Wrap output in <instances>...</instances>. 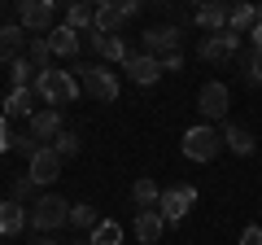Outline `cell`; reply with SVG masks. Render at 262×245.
<instances>
[{
	"label": "cell",
	"instance_id": "83f0119b",
	"mask_svg": "<svg viewBox=\"0 0 262 245\" xmlns=\"http://www.w3.org/2000/svg\"><path fill=\"white\" fill-rule=\"evenodd\" d=\"M88 241H92V245H122V228L114 223V219H101V223H96V232L88 236Z\"/></svg>",
	"mask_w": 262,
	"mask_h": 245
},
{
	"label": "cell",
	"instance_id": "836d02e7",
	"mask_svg": "<svg viewBox=\"0 0 262 245\" xmlns=\"http://www.w3.org/2000/svg\"><path fill=\"white\" fill-rule=\"evenodd\" d=\"M179 66H184V57H179V53L175 57H162V75H166V70H179Z\"/></svg>",
	"mask_w": 262,
	"mask_h": 245
},
{
	"label": "cell",
	"instance_id": "cb8c5ba5",
	"mask_svg": "<svg viewBox=\"0 0 262 245\" xmlns=\"http://www.w3.org/2000/svg\"><path fill=\"white\" fill-rule=\"evenodd\" d=\"M236 62H241V75L249 88H262V48H245V53H236Z\"/></svg>",
	"mask_w": 262,
	"mask_h": 245
},
{
	"label": "cell",
	"instance_id": "e0dca14e",
	"mask_svg": "<svg viewBox=\"0 0 262 245\" xmlns=\"http://www.w3.org/2000/svg\"><path fill=\"white\" fill-rule=\"evenodd\" d=\"M162 232H166V219L158 210H136V241L140 245H158Z\"/></svg>",
	"mask_w": 262,
	"mask_h": 245
},
{
	"label": "cell",
	"instance_id": "8fae6325",
	"mask_svg": "<svg viewBox=\"0 0 262 245\" xmlns=\"http://www.w3.org/2000/svg\"><path fill=\"white\" fill-rule=\"evenodd\" d=\"M196 53L206 57V62H227V57L241 53V35L236 31H219V35H201V48Z\"/></svg>",
	"mask_w": 262,
	"mask_h": 245
},
{
	"label": "cell",
	"instance_id": "30bf717a",
	"mask_svg": "<svg viewBox=\"0 0 262 245\" xmlns=\"http://www.w3.org/2000/svg\"><path fill=\"white\" fill-rule=\"evenodd\" d=\"M61 167H66V162H61V153H57L53 145H44V149H39L35 158H31V171H27V175L35 179L39 189H44V184H53V179H61Z\"/></svg>",
	"mask_w": 262,
	"mask_h": 245
},
{
	"label": "cell",
	"instance_id": "7c38bea8",
	"mask_svg": "<svg viewBox=\"0 0 262 245\" xmlns=\"http://www.w3.org/2000/svg\"><path fill=\"white\" fill-rule=\"evenodd\" d=\"M122 70H127L131 84H140V88H153L162 79V62H158V57H149V53H131Z\"/></svg>",
	"mask_w": 262,
	"mask_h": 245
},
{
	"label": "cell",
	"instance_id": "d590c367",
	"mask_svg": "<svg viewBox=\"0 0 262 245\" xmlns=\"http://www.w3.org/2000/svg\"><path fill=\"white\" fill-rule=\"evenodd\" d=\"M75 245H92V241H75Z\"/></svg>",
	"mask_w": 262,
	"mask_h": 245
},
{
	"label": "cell",
	"instance_id": "d4e9b609",
	"mask_svg": "<svg viewBox=\"0 0 262 245\" xmlns=\"http://www.w3.org/2000/svg\"><path fill=\"white\" fill-rule=\"evenodd\" d=\"M131 201H136L140 210H158V201H162V189L153 184L149 175H144V179H136V184H131Z\"/></svg>",
	"mask_w": 262,
	"mask_h": 245
},
{
	"label": "cell",
	"instance_id": "603a6c76",
	"mask_svg": "<svg viewBox=\"0 0 262 245\" xmlns=\"http://www.w3.org/2000/svg\"><path fill=\"white\" fill-rule=\"evenodd\" d=\"M22 57H27V62L39 70V75H44V70H53V66H48V62H53V48H48V35H31V39H27V53H22Z\"/></svg>",
	"mask_w": 262,
	"mask_h": 245
},
{
	"label": "cell",
	"instance_id": "ac0fdd59",
	"mask_svg": "<svg viewBox=\"0 0 262 245\" xmlns=\"http://www.w3.org/2000/svg\"><path fill=\"white\" fill-rule=\"evenodd\" d=\"M22 228H27V206H18V201H0V241L5 236H18Z\"/></svg>",
	"mask_w": 262,
	"mask_h": 245
},
{
	"label": "cell",
	"instance_id": "f546056e",
	"mask_svg": "<svg viewBox=\"0 0 262 245\" xmlns=\"http://www.w3.org/2000/svg\"><path fill=\"white\" fill-rule=\"evenodd\" d=\"M79 145H83V140H79V132H70V127H66V132L53 140V149L61 153V162H66V158H79Z\"/></svg>",
	"mask_w": 262,
	"mask_h": 245
},
{
	"label": "cell",
	"instance_id": "4dcf8cb0",
	"mask_svg": "<svg viewBox=\"0 0 262 245\" xmlns=\"http://www.w3.org/2000/svg\"><path fill=\"white\" fill-rule=\"evenodd\" d=\"M13 149H18V153H22V158H27V162H31V158H35V153H39V149H44V145H39V140H35V136H31V132H27V136H13Z\"/></svg>",
	"mask_w": 262,
	"mask_h": 245
},
{
	"label": "cell",
	"instance_id": "d6a6232c",
	"mask_svg": "<svg viewBox=\"0 0 262 245\" xmlns=\"http://www.w3.org/2000/svg\"><path fill=\"white\" fill-rule=\"evenodd\" d=\"M5 149H13V132H9V118L0 114V153Z\"/></svg>",
	"mask_w": 262,
	"mask_h": 245
},
{
	"label": "cell",
	"instance_id": "5bb4252c",
	"mask_svg": "<svg viewBox=\"0 0 262 245\" xmlns=\"http://www.w3.org/2000/svg\"><path fill=\"white\" fill-rule=\"evenodd\" d=\"M35 88H13L9 96H5V105H0V114H5V118H31V114H35Z\"/></svg>",
	"mask_w": 262,
	"mask_h": 245
},
{
	"label": "cell",
	"instance_id": "1f68e13d",
	"mask_svg": "<svg viewBox=\"0 0 262 245\" xmlns=\"http://www.w3.org/2000/svg\"><path fill=\"white\" fill-rule=\"evenodd\" d=\"M241 245H262V223H249L241 232Z\"/></svg>",
	"mask_w": 262,
	"mask_h": 245
},
{
	"label": "cell",
	"instance_id": "e575fe53",
	"mask_svg": "<svg viewBox=\"0 0 262 245\" xmlns=\"http://www.w3.org/2000/svg\"><path fill=\"white\" fill-rule=\"evenodd\" d=\"M35 245H53V241H44V236H39V241H35Z\"/></svg>",
	"mask_w": 262,
	"mask_h": 245
},
{
	"label": "cell",
	"instance_id": "7a4b0ae2",
	"mask_svg": "<svg viewBox=\"0 0 262 245\" xmlns=\"http://www.w3.org/2000/svg\"><path fill=\"white\" fill-rule=\"evenodd\" d=\"M31 88H35V96L44 105H53V110H61V105H70L79 96V79L70 75V70H44Z\"/></svg>",
	"mask_w": 262,
	"mask_h": 245
},
{
	"label": "cell",
	"instance_id": "5b68a950",
	"mask_svg": "<svg viewBox=\"0 0 262 245\" xmlns=\"http://www.w3.org/2000/svg\"><path fill=\"white\" fill-rule=\"evenodd\" d=\"M18 27L31 35H53L61 22H57V5L53 0H22L18 5Z\"/></svg>",
	"mask_w": 262,
	"mask_h": 245
},
{
	"label": "cell",
	"instance_id": "8992f818",
	"mask_svg": "<svg viewBox=\"0 0 262 245\" xmlns=\"http://www.w3.org/2000/svg\"><path fill=\"white\" fill-rule=\"evenodd\" d=\"M140 39H144V53L162 62V57H175V53H179V44H184V31H179L175 22H153V27L144 31Z\"/></svg>",
	"mask_w": 262,
	"mask_h": 245
},
{
	"label": "cell",
	"instance_id": "9a60e30c",
	"mask_svg": "<svg viewBox=\"0 0 262 245\" xmlns=\"http://www.w3.org/2000/svg\"><path fill=\"white\" fill-rule=\"evenodd\" d=\"M196 27L206 31V35H219V31H227V5H219V0H210V5H196Z\"/></svg>",
	"mask_w": 262,
	"mask_h": 245
},
{
	"label": "cell",
	"instance_id": "484cf974",
	"mask_svg": "<svg viewBox=\"0 0 262 245\" xmlns=\"http://www.w3.org/2000/svg\"><path fill=\"white\" fill-rule=\"evenodd\" d=\"M35 189H39V184H35V179H31V175H18V179H13V189H9V201H18V206H35Z\"/></svg>",
	"mask_w": 262,
	"mask_h": 245
},
{
	"label": "cell",
	"instance_id": "ba28073f",
	"mask_svg": "<svg viewBox=\"0 0 262 245\" xmlns=\"http://www.w3.org/2000/svg\"><path fill=\"white\" fill-rule=\"evenodd\" d=\"M196 201V189L192 184H175V189H162V201H158V215L166 219V228L170 223H184V215H188V206Z\"/></svg>",
	"mask_w": 262,
	"mask_h": 245
},
{
	"label": "cell",
	"instance_id": "8d00e7d4",
	"mask_svg": "<svg viewBox=\"0 0 262 245\" xmlns=\"http://www.w3.org/2000/svg\"><path fill=\"white\" fill-rule=\"evenodd\" d=\"M0 245H5V241H0Z\"/></svg>",
	"mask_w": 262,
	"mask_h": 245
},
{
	"label": "cell",
	"instance_id": "7402d4cb",
	"mask_svg": "<svg viewBox=\"0 0 262 245\" xmlns=\"http://www.w3.org/2000/svg\"><path fill=\"white\" fill-rule=\"evenodd\" d=\"M92 22H96V5H83V0H75V5L66 9V27L79 31V35H88V31H92Z\"/></svg>",
	"mask_w": 262,
	"mask_h": 245
},
{
	"label": "cell",
	"instance_id": "4316f807",
	"mask_svg": "<svg viewBox=\"0 0 262 245\" xmlns=\"http://www.w3.org/2000/svg\"><path fill=\"white\" fill-rule=\"evenodd\" d=\"M70 223L83 228V232H96L101 215H96V206H88V201H75V206H70Z\"/></svg>",
	"mask_w": 262,
	"mask_h": 245
},
{
	"label": "cell",
	"instance_id": "6da1fadb",
	"mask_svg": "<svg viewBox=\"0 0 262 245\" xmlns=\"http://www.w3.org/2000/svg\"><path fill=\"white\" fill-rule=\"evenodd\" d=\"M66 223H70V201L57 197V193H39L35 206L27 210V228H35L39 236L57 232V228H66Z\"/></svg>",
	"mask_w": 262,
	"mask_h": 245
},
{
	"label": "cell",
	"instance_id": "2e32d148",
	"mask_svg": "<svg viewBox=\"0 0 262 245\" xmlns=\"http://www.w3.org/2000/svg\"><path fill=\"white\" fill-rule=\"evenodd\" d=\"M258 22H262V9H258V5H227V31L249 35Z\"/></svg>",
	"mask_w": 262,
	"mask_h": 245
},
{
	"label": "cell",
	"instance_id": "9c48e42d",
	"mask_svg": "<svg viewBox=\"0 0 262 245\" xmlns=\"http://www.w3.org/2000/svg\"><path fill=\"white\" fill-rule=\"evenodd\" d=\"M136 13H140L136 0H122V5H114V0H110V5H96V22H92V27L101 31V35H118Z\"/></svg>",
	"mask_w": 262,
	"mask_h": 245
},
{
	"label": "cell",
	"instance_id": "4fadbf2b",
	"mask_svg": "<svg viewBox=\"0 0 262 245\" xmlns=\"http://www.w3.org/2000/svg\"><path fill=\"white\" fill-rule=\"evenodd\" d=\"M27 122H31V136H35L39 145H53L57 136L66 132V127H61V110H53V105H44V110H35V114H31Z\"/></svg>",
	"mask_w": 262,
	"mask_h": 245
},
{
	"label": "cell",
	"instance_id": "ffe728a7",
	"mask_svg": "<svg viewBox=\"0 0 262 245\" xmlns=\"http://www.w3.org/2000/svg\"><path fill=\"white\" fill-rule=\"evenodd\" d=\"M79 44H83V35H79V31H70L66 22L53 31V35H48V48H53V57H75V53H79Z\"/></svg>",
	"mask_w": 262,
	"mask_h": 245
},
{
	"label": "cell",
	"instance_id": "277c9868",
	"mask_svg": "<svg viewBox=\"0 0 262 245\" xmlns=\"http://www.w3.org/2000/svg\"><path fill=\"white\" fill-rule=\"evenodd\" d=\"M79 88H83L88 96H96V101H118V92H122L118 70L96 66V62H83V66H79Z\"/></svg>",
	"mask_w": 262,
	"mask_h": 245
},
{
	"label": "cell",
	"instance_id": "44dd1931",
	"mask_svg": "<svg viewBox=\"0 0 262 245\" xmlns=\"http://www.w3.org/2000/svg\"><path fill=\"white\" fill-rule=\"evenodd\" d=\"M223 145H227L232 153H241V158H249L258 140H253V132H249V127H241V122H227V127H223Z\"/></svg>",
	"mask_w": 262,
	"mask_h": 245
},
{
	"label": "cell",
	"instance_id": "f1b7e54d",
	"mask_svg": "<svg viewBox=\"0 0 262 245\" xmlns=\"http://www.w3.org/2000/svg\"><path fill=\"white\" fill-rule=\"evenodd\" d=\"M9 79H13V88H31V84H35V79H39V70L31 66L27 57H18V62H13V66H9Z\"/></svg>",
	"mask_w": 262,
	"mask_h": 245
},
{
	"label": "cell",
	"instance_id": "3957f363",
	"mask_svg": "<svg viewBox=\"0 0 262 245\" xmlns=\"http://www.w3.org/2000/svg\"><path fill=\"white\" fill-rule=\"evenodd\" d=\"M219 149H223V136H219L214 122H196L184 132V158L188 162H214Z\"/></svg>",
	"mask_w": 262,
	"mask_h": 245
},
{
	"label": "cell",
	"instance_id": "d6986e66",
	"mask_svg": "<svg viewBox=\"0 0 262 245\" xmlns=\"http://www.w3.org/2000/svg\"><path fill=\"white\" fill-rule=\"evenodd\" d=\"M22 44H27V31L18 27V22H13V27H0V62H18L22 57Z\"/></svg>",
	"mask_w": 262,
	"mask_h": 245
},
{
	"label": "cell",
	"instance_id": "52a82bcc",
	"mask_svg": "<svg viewBox=\"0 0 262 245\" xmlns=\"http://www.w3.org/2000/svg\"><path fill=\"white\" fill-rule=\"evenodd\" d=\"M196 110H201V118H206V122L227 118V110H232V92H227V84H219V79L201 84V92H196Z\"/></svg>",
	"mask_w": 262,
	"mask_h": 245
}]
</instances>
